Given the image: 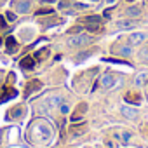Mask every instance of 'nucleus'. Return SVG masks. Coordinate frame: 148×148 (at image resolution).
Listing matches in <instances>:
<instances>
[{
	"label": "nucleus",
	"mask_w": 148,
	"mask_h": 148,
	"mask_svg": "<svg viewBox=\"0 0 148 148\" xmlns=\"http://www.w3.org/2000/svg\"><path fill=\"white\" fill-rule=\"evenodd\" d=\"M84 25L89 32H98L101 26V18L99 16H87V18H84Z\"/></svg>",
	"instance_id": "f257e3e1"
},
{
	"label": "nucleus",
	"mask_w": 148,
	"mask_h": 148,
	"mask_svg": "<svg viewBox=\"0 0 148 148\" xmlns=\"http://www.w3.org/2000/svg\"><path fill=\"white\" fill-rule=\"evenodd\" d=\"M91 40H92L91 37H87V35L80 33V35H75V37H71V38H70V45H71V47H80V45L89 44Z\"/></svg>",
	"instance_id": "f03ea898"
},
{
	"label": "nucleus",
	"mask_w": 148,
	"mask_h": 148,
	"mask_svg": "<svg viewBox=\"0 0 148 148\" xmlns=\"http://www.w3.org/2000/svg\"><path fill=\"white\" fill-rule=\"evenodd\" d=\"M145 38H146V35L143 32H136V33L129 35V44L131 45H139L141 42H145Z\"/></svg>",
	"instance_id": "7ed1b4c3"
},
{
	"label": "nucleus",
	"mask_w": 148,
	"mask_h": 148,
	"mask_svg": "<svg viewBox=\"0 0 148 148\" xmlns=\"http://www.w3.org/2000/svg\"><path fill=\"white\" fill-rule=\"evenodd\" d=\"M122 115L129 120H134V119H138V110H134L131 106H122Z\"/></svg>",
	"instance_id": "20e7f679"
},
{
	"label": "nucleus",
	"mask_w": 148,
	"mask_h": 148,
	"mask_svg": "<svg viewBox=\"0 0 148 148\" xmlns=\"http://www.w3.org/2000/svg\"><path fill=\"white\" fill-rule=\"evenodd\" d=\"M86 110H87V105H86V103H84V105H79L77 112L71 115V122H79V120H80V115L86 113Z\"/></svg>",
	"instance_id": "39448f33"
},
{
	"label": "nucleus",
	"mask_w": 148,
	"mask_h": 148,
	"mask_svg": "<svg viewBox=\"0 0 148 148\" xmlns=\"http://www.w3.org/2000/svg\"><path fill=\"white\" fill-rule=\"evenodd\" d=\"M28 9H30V2H28V0H21V2H18V4H16V11H18V12H21V14L28 12Z\"/></svg>",
	"instance_id": "423d86ee"
},
{
	"label": "nucleus",
	"mask_w": 148,
	"mask_h": 148,
	"mask_svg": "<svg viewBox=\"0 0 148 148\" xmlns=\"http://www.w3.org/2000/svg\"><path fill=\"white\" fill-rule=\"evenodd\" d=\"M21 66H23V68H26V70H32V68L35 66V59H33L32 56H26V58H23V59H21Z\"/></svg>",
	"instance_id": "0eeeda50"
},
{
	"label": "nucleus",
	"mask_w": 148,
	"mask_h": 148,
	"mask_svg": "<svg viewBox=\"0 0 148 148\" xmlns=\"http://www.w3.org/2000/svg\"><path fill=\"white\" fill-rule=\"evenodd\" d=\"M101 84H103V87H106V89H108V87H112V86L115 84V79L106 73V75H103V79H101Z\"/></svg>",
	"instance_id": "6e6552de"
},
{
	"label": "nucleus",
	"mask_w": 148,
	"mask_h": 148,
	"mask_svg": "<svg viewBox=\"0 0 148 148\" xmlns=\"http://www.w3.org/2000/svg\"><path fill=\"white\" fill-rule=\"evenodd\" d=\"M61 103H63V99L59 96H52L45 101V106H61Z\"/></svg>",
	"instance_id": "1a4fd4ad"
},
{
	"label": "nucleus",
	"mask_w": 148,
	"mask_h": 148,
	"mask_svg": "<svg viewBox=\"0 0 148 148\" xmlns=\"http://www.w3.org/2000/svg\"><path fill=\"white\" fill-rule=\"evenodd\" d=\"M40 87H42V84H40V80H37V79H35V80H32V82H30V84L26 86V92L30 94V92H33L35 89H40Z\"/></svg>",
	"instance_id": "9d476101"
},
{
	"label": "nucleus",
	"mask_w": 148,
	"mask_h": 148,
	"mask_svg": "<svg viewBox=\"0 0 148 148\" xmlns=\"http://www.w3.org/2000/svg\"><path fill=\"white\" fill-rule=\"evenodd\" d=\"M5 45H7V52H14V49H16V40H14V37H7Z\"/></svg>",
	"instance_id": "9b49d317"
},
{
	"label": "nucleus",
	"mask_w": 148,
	"mask_h": 148,
	"mask_svg": "<svg viewBox=\"0 0 148 148\" xmlns=\"http://www.w3.org/2000/svg\"><path fill=\"white\" fill-rule=\"evenodd\" d=\"M125 101H127V103H132V105H139L141 98L136 96V94H125Z\"/></svg>",
	"instance_id": "f8f14e48"
},
{
	"label": "nucleus",
	"mask_w": 148,
	"mask_h": 148,
	"mask_svg": "<svg viewBox=\"0 0 148 148\" xmlns=\"http://www.w3.org/2000/svg\"><path fill=\"white\" fill-rule=\"evenodd\" d=\"M117 26H119V28H122V30H124V28H125V30H129V28H134V26H136V23H134V21H119V25H117Z\"/></svg>",
	"instance_id": "ddd939ff"
},
{
	"label": "nucleus",
	"mask_w": 148,
	"mask_h": 148,
	"mask_svg": "<svg viewBox=\"0 0 148 148\" xmlns=\"http://www.w3.org/2000/svg\"><path fill=\"white\" fill-rule=\"evenodd\" d=\"M139 12H141V11H139V7H129V9L125 11V14H127V16H131V18L139 16Z\"/></svg>",
	"instance_id": "4468645a"
},
{
	"label": "nucleus",
	"mask_w": 148,
	"mask_h": 148,
	"mask_svg": "<svg viewBox=\"0 0 148 148\" xmlns=\"http://www.w3.org/2000/svg\"><path fill=\"white\" fill-rule=\"evenodd\" d=\"M119 54H122V56H131V54H132V49H131L129 45H125V47H122V49L119 51Z\"/></svg>",
	"instance_id": "2eb2a0df"
},
{
	"label": "nucleus",
	"mask_w": 148,
	"mask_h": 148,
	"mask_svg": "<svg viewBox=\"0 0 148 148\" xmlns=\"http://www.w3.org/2000/svg\"><path fill=\"white\" fill-rule=\"evenodd\" d=\"M38 131L42 132V136H44V138H49V134H51L49 127H45V125H40V127H38Z\"/></svg>",
	"instance_id": "dca6fc26"
},
{
	"label": "nucleus",
	"mask_w": 148,
	"mask_h": 148,
	"mask_svg": "<svg viewBox=\"0 0 148 148\" xmlns=\"http://www.w3.org/2000/svg\"><path fill=\"white\" fill-rule=\"evenodd\" d=\"M103 61H108V63H117V64H127V63H124V61H120V59H115V58H105Z\"/></svg>",
	"instance_id": "f3484780"
},
{
	"label": "nucleus",
	"mask_w": 148,
	"mask_h": 148,
	"mask_svg": "<svg viewBox=\"0 0 148 148\" xmlns=\"http://www.w3.org/2000/svg\"><path fill=\"white\" fill-rule=\"evenodd\" d=\"M146 77H148L146 73H141V75H138V79H136V84H138V86H141V84L145 82V79H146Z\"/></svg>",
	"instance_id": "a211bd4d"
},
{
	"label": "nucleus",
	"mask_w": 148,
	"mask_h": 148,
	"mask_svg": "<svg viewBox=\"0 0 148 148\" xmlns=\"http://www.w3.org/2000/svg\"><path fill=\"white\" fill-rule=\"evenodd\" d=\"M45 56H47V49H44V52H42V51H38V52L35 54V58H38V59H44Z\"/></svg>",
	"instance_id": "6ab92c4d"
},
{
	"label": "nucleus",
	"mask_w": 148,
	"mask_h": 148,
	"mask_svg": "<svg viewBox=\"0 0 148 148\" xmlns=\"http://www.w3.org/2000/svg\"><path fill=\"white\" fill-rule=\"evenodd\" d=\"M4 28H7V23H5L4 16H0V30H4Z\"/></svg>",
	"instance_id": "aec40b11"
},
{
	"label": "nucleus",
	"mask_w": 148,
	"mask_h": 148,
	"mask_svg": "<svg viewBox=\"0 0 148 148\" xmlns=\"http://www.w3.org/2000/svg\"><path fill=\"white\" fill-rule=\"evenodd\" d=\"M51 12H52V9H40V11H37L38 16H42V14H51Z\"/></svg>",
	"instance_id": "412c9836"
},
{
	"label": "nucleus",
	"mask_w": 148,
	"mask_h": 148,
	"mask_svg": "<svg viewBox=\"0 0 148 148\" xmlns=\"http://www.w3.org/2000/svg\"><path fill=\"white\" fill-rule=\"evenodd\" d=\"M5 18H7L9 21H14V19H16V14H14V12H7V16H5Z\"/></svg>",
	"instance_id": "4be33fe9"
},
{
	"label": "nucleus",
	"mask_w": 148,
	"mask_h": 148,
	"mask_svg": "<svg viewBox=\"0 0 148 148\" xmlns=\"http://www.w3.org/2000/svg\"><path fill=\"white\" fill-rule=\"evenodd\" d=\"M61 112H63V113H68V112H70L68 105H63V103H61Z\"/></svg>",
	"instance_id": "5701e85b"
},
{
	"label": "nucleus",
	"mask_w": 148,
	"mask_h": 148,
	"mask_svg": "<svg viewBox=\"0 0 148 148\" xmlns=\"http://www.w3.org/2000/svg\"><path fill=\"white\" fill-rule=\"evenodd\" d=\"M21 113H23V110H21V108H18L16 112H12V115H14V117H19Z\"/></svg>",
	"instance_id": "b1692460"
},
{
	"label": "nucleus",
	"mask_w": 148,
	"mask_h": 148,
	"mask_svg": "<svg viewBox=\"0 0 148 148\" xmlns=\"http://www.w3.org/2000/svg\"><path fill=\"white\" fill-rule=\"evenodd\" d=\"M129 138H131V134H129V132H122V139H124V141H127Z\"/></svg>",
	"instance_id": "393cba45"
},
{
	"label": "nucleus",
	"mask_w": 148,
	"mask_h": 148,
	"mask_svg": "<svg viewBox=\"0 0 148 148\" xmlns=\"http://www.w3.org/2000/svg\"><path fill=\"white\" fill-rule=\"evenodd\" d=\"M110 16H112V11H110V9H108V11H105V18H110Z\"/></svg>",
	"instance_id": "a878e982"
},
{
	"label": "nucleus",
	"mask_w": 148,
	"mask_h": 148,
	"mask_svg": "<svg viewBox=\"0 0 148 148\" xmlns=\"http://www.w3.org/2000/svg\"><path fill=\"white\" fill-rule=\"evenodd\" d=\"M42 2H47V4H51V2H56V0H42Z\"/></svg>",
	"instance_id": "bb28decb"
},
{
	"label": "nucleus",
	"mask_w": 148,
	"mask_h": 148,
	"mask_svg": "<svg viewBox=\"0 0 148 148\" xmlns=\"http://www.w3.org/2000/svg\"><path fill=\"white\" fill-rule=\"evenodd\" d=\"M106 2H108V4H115V2H117V0H106Z\"/></svg>",
	"instance_id": "cd10ccee"
},
{
	"label": "nucleus",
	"mask_w": 148,
	"mask_h": 148,
	"mask_svg": "<svg viewBox=\"0 0 148 148\" xmlns=\"http://www.w3.org/2000/svg\"><path fill=\"white\" fill-rule=\"evenodd\" d=\"M127 2H134V0H127Z\"/></svg>",
	"instance_id": "c85d7f7f"
},
{
	"label": "nucleus",
	"mask_w": 148,
	"mask_h": 148,
	"mask_svg": "<svg viewBox=\"0 0 148 148\" xmlns=\"http://www.w3.org/2000/svg\"><path fill=\"white\" fill-rule=\"evenodd\" d=\"M0 44H2V38H0Z\"/></svg>",
	"instance_id": "c756f323"
}]
</instances>
